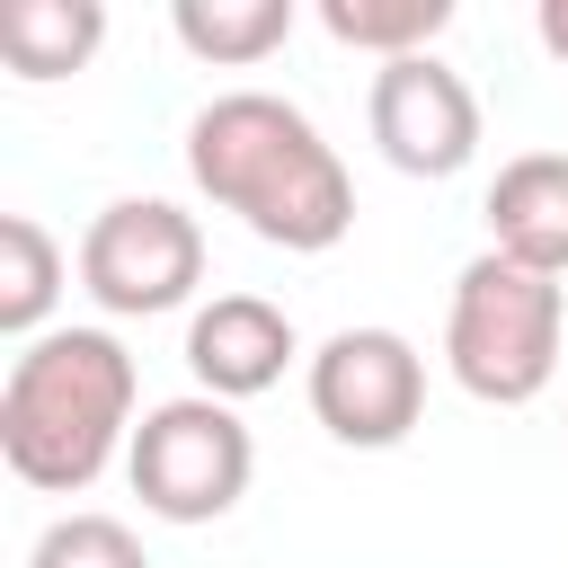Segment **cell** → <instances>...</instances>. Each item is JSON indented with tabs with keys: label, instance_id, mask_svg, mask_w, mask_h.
I'll return each mask as SVG.
<instances>
[{
	"label": "cell",
	"instance_id": "6da1fadb",
	"mask_svg": "<svg viewBox=\"0 0 568 568\" xmlns=\"http://www.w3.org/2000/svg\"><path fill=\"white\" fill-rule=\"evenodd\" d=\"M186 178L204 204L240 213L266 248L320 257L355 231V178L328 133L275 89H222L186 115Z\"/></svg>",
	"mask_w": 568,
	"mask_h": 568
},
{
	"label": "cell",
	"instance_id": "7a4b0ae2",
	"mask_svg": "<svg viewBox=\"0 0 568 568\" xmlns=\"http://www.w3.org/2000/svg\"><path fill=\"white\" fill-rule=\"evenodd\" d=\"M133 355L115 328H44L36 346L9 355L0 382V462L44 488V497H80L98 488V470L133 444Z\"/></svg>",
	"mask_w": 568,
	"mask_h": 568
},
{
	"label": "cell",
	"instance_id": "3957f363",
	"mask_svg": "<svg viewBox=\"0 0 568 568\" xmlns=\"http://www.w3.org/2000/svg\"><path fill=\"white\" fill-rule=\"evenodd\" d=\"M559 346H568V284L479 248L453 275L444 302V364L470 399L488 408H532L559 382Z\"/></svg>",
	"mask_w": 568,
	"mask_h": 568
},
{
	"label": "cell",
	"instance_id": "277c9868",
	"mask_svg": "<svg viewBox=\"0 0 568 568\" xmlns=\"http://www.w3.org/2000/svg\"><path fill=\"white\" fill-rule=\"evenodd\" d=\"M124 479H133L142 515H160V524H222L257 479V444L231 399L186 390V399L142 408V426L124 444Z\"/></svg>",
	"mask_w": 568,
	"mask_h": 568
},
{
	"label": "cell",
	"instance_id": "5b68a950",
	"mask_svg": "<svg viewBox=\"0 0 568 568\" xmlns=\"http://www.w3.org/2000/svg\"><path fill=\"white\" fill-rule=\"evenodd\" d=\"M80 284L115 320H160L204 284V231L169 195H115L80 231Z\"/></svg>",
	"mask_w": 568,
	"mask_h": 568
},
{
	"label": "cell",
	"instance_id": "8992f818",
	"mask_svg": "<svg viewBox=\"0 0 568 568\" xmlns=\"http://www.w3.org/2000/svg\"><path fill=\"white\" fill-rule=\"evenodd\" d=\"M311 417L355 444V453H390L408 444V426L426 417V355L399 328H337L311 355Z\"/></svg>",
	"mask_w": 568,
	"mask_h": 568
},
{
	"label": "cell",
	"instance_id": "52a82bcc",
	"mask_svg": "<svg viewBox=\"0 0 568 568\" xmlns=\"http://www.w3.org/2000/svg\"><path fill=\"white\" fill-rule=\"evenodd\" d=\"M364 124L399 178H462L479 160V98L444 53H408L373 71Z\"/></svg>",
	"mask_w": 568,
	"mask_h": 568
},
{
	"label": "cell",
	"instance_id": "ba28073f",
	"mask_svg": "<svg viewBox=\"0 0 568 568\" xmlns=\"http://www.w3.org/2000/svg\"><path fill=\"white\" fill-rule=\"evenodd\" d=\"M293 355H302V346H293V320H284L266 293H213V302L186 320V373H195L204 399H231V408H240V399L275 390Z\"/></svg>",
	"mask_w": 568,
	"mask_h": 568
},
{
	"label": "cell",
	"instance_id": "9c48e42d",
	"mask_svg": "<svg viewBox=\"0 0 568 568\" xmlns=\"http://www.w3.org/2000/svg\"><path fill=\"white\" fill-rule=\"evenodd\" d=\"M488 248L568 284V151H515L488 186Z\"/></svg>",
	"mask_w": 568,
	"mask_h": 568
},
{
	"label": "cell",
	"instance_id": "30bf717a",
	"mask_svg": "<svg viewBox=\"0 0 568 568\" xmlns=\"http://www.w3.org/2000/svg\"><path fill=\"white\" fill-rule=\"evenodd\" d=\"M106 44V0H0V62L18 80H71Z\"/></svg>",
	"mask_w": 568,
	"mask_h": 568
},
{
	"label": "cell",
	"instance_id": "8fae6325",
	"mask_svg": "<svg viewBox=\"0 0 568 568\" xmlns=\"http://www.w3.org/2000/svg\"><path fill=\"white\" fill-rule=\"evenodd\" d=\"M293 0H178L169 9V27H178V44L195 53V62H213V71H248V62H266L284 36H293Z\"/></svg>",
	"mask_w": 568,
	"mask_h": 568
},
{
	"label": "cell",
	"instance_id": "7c38bea8",
	"mask_svg": "<svg viewBox=\"0 0 568 568\" xmlns=\"http://www.w3.org/2000/svg\"><path fill=\"white\" fill-rule=\"evenodd\" d=\"M53 302H62V240L36 213H0V328L36 346Z\"/></svg>",
	"mask_w": 568,
	"mask_h": 568
},
{
	"label": "cell",
	"instance_id": "4fadbf2b",
	"mask_svg": "<svg viewBox=\"0 0 568 568\" xmlns=\"http://www.w3.org/2000/svg\"><path fill=\"white\" fill-rule=\"evenodd\" d=\"M320 27L373 62H408V53H435V36L453 27V0H320Z\"/></svg>",
	"mask_w": 568,
	"mask_h": 568
},
{
	"label": "cell",
	"instance_id": "5bb4252c",
	"mask_svg": "<svg viewBox=\"0 0 568 568\" xmlns=\"http://www.w3.org/2000/svg\"><path fill=\"white\" fill-rule=\"evenodd\" d=\"M27 568H151V559H142V541H133V524H124V515L80 506V515H53V524L36 532Z\"/></svg>",
	"mask_w": 568,
	"mask_h": 568
},
{
	"label": "cell",
	"instance_id": "9a60e30c",
	"mask_svg": "<svg viewBox=\"0 0 568 568\" xmlns=\"http://www.w3.org/2000/svg\"><path fill=\"white\" fill-rule=\"evenodd\" d=\"M532 36H541L550 62H568V0H541V9H532Z\"/></svg>",
	"mask_w": 568,
	"mask_h": 568
}]
</instances>
